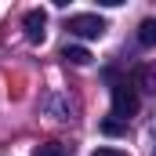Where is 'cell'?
Instances as JSON below:
<instances>
[{"mask_svg": "<svg viewBox=\"0 0 156 156\" xmlns=\"http://www.w3.org/2000/svg\"><path fill=\"white\" fill-rule=\"evenodd\" d=\"M134 113H138V94H134V87H131V83H116V87H113V116L127 123Z\"/></svg>", "mask_w": 156, "mask_h": 156, "instance_id": "obj_1", "label": "cell"}, {"mask_svg": "<svg viewBox=\"0 0 156 156\" xmlns=\"http://www.w3.org/2000/svg\"><path fill=\"white\" fill-rule=\"evenodd\" d=\"M66 29H69L73 37H80V40H98L105 33V22H102L98 15H73V18L66 22Z\"/></svg>", "mask_w": 156, "mask_h": 156, "instance_id": "obj_2", "label": "cell"}, {"mask_svg": "<svg viewBox=\"0 0 156 156\" xmlns=\"http://www.w3.org/2000/svg\"><path fill=\"white\" fill-rule=\"evenodd\" d=\"M22 29H26V40H29V44H44V37H47V11H44V7L26 11Z\"/></svg>", "mask_w": 156, "mask_h": 156, "instance_id": "obj_3", "label": "cell"}, {"mask_svg": "<svg viewBox=\"0 0 156 156\" xmlns=\"http://www.w3.org/2000/svg\"><path fill=\"white\" fill-rule=\"evenodd\" d=\"M62 58H66L69 66H87V62H91V51L80 47V44H66V47H62Z\"/></svg>", "mask_w": 156, "mask_h": 156, "instance_id": "obj_4", "label": "cell"}, {"mask_svg": "<svg viewBox=\"0 0 156 156\" xmlns=\"http://www.w3.org/2000/svg\"><path fill=\"white\" fill-rule=\"evenodd\" d=\"M138 44L142 47H156V18H145L138 26Z\"/></svg>", "mask_w": 156, "mask_h": 156, "instance_id": "obj_5", "label": "cell"}, {"mask_svg": "<svg viewBox=\"0 0 156 156\" xmlns=\"http://www.w3.org/2000/svg\"><path fill=\"white\" fill-rule=\"evenodd\" d=\"M33 156H66V145H58V142H44L33 149Z\"/></svg>", "mask_w": 156, "mask_h": 156, "instance_id": "obj_6", "label": "cell"}, {"mask_svg": "<svg viewBox=\"0 0 156 156\" xmlns=\"http://www.w3.org/2000/svg\"><path fill=\"white\" fill-rule=\"evenodd\" d=\"M123 131H127L123 120H102V134H113V138H116V134H123Z\"/></svg>", "mask_w": 156, "mask_h": 156, "instance_id": "obj_7", "label": "cell"}, {"mask_svg": "<svg viewBox=\"0 0 156 156\" xmlns=\"http://www.w3.org/2000/svg\"><path fill=\"white\" fill-rule=\"evenodd\" d=\"M91 156H127V153H123V149H94Z\"/></svg>", "mask_w": 156, "mask_h": 156, "instance_id": "obj_8", "label": "cell"}]
</instances>
